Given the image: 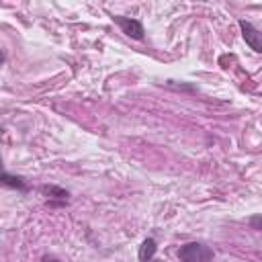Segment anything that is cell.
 <instances>
[{"mask_svg":"<svg viewBox=\"0 0 262 262\" xmlns=\"http://www.w3.org/2000/svg\"><path fill=\"white\" fill-rule=\"evenodd\" d=\"M239 29H242L244 41H246L254 51L262 53V33H260L252 23H248V20H244V18H239Z\"/></svg>","mask_w":262,"mask_h":262,"instance_id":"obj_3","label":"cell"},{"mask_svg":"<svg viewBox=\"0 0 262 262\" xmlns=\"http://www.w3.org/2000/svg\"><path fill=\"white\" fill-rule=\"evenodd\" d=\"M41 190H43L45 194L53 196V199H59V201H63V203H66V201H68V196H70V192H68L66 188H59V186H53V184H51V186H43Z\"/></svg>","mask_w":262,"mask_h":262,"instance_id":"obj_6","label":"cell"},{"mask_svg":"<svg viewBox=\"0 0 262 262\" xmlns=\"http://www.w3.org/2000/svg\"><path fill=\"white\" fill-rule=\"evenodd\" d=\"M41 262H59V260H57L55 256H43V260H41Z\"/></svg>","mask_w":262,"mask_h":262,"instance_id":"obj_8","label":"cell"},{"mask_svg":"<svg viewBox=\"0 0 262 262\" xmlns=\"http://www.w3.org/2000/svg\"><path fill=\"white\" fill-rule=\"evenodd\" d=\"M2 184L10 186V188H16V190H20V192H27V190H29L27 182H25L20 176H12V174H8V172L2 174Z\"/></svg>","mask_w":262,"mask_h":262,"instance_id":"obj_5","label":"cell"},{"mask_svg":"<svg viewBox=\"0 0 262 262\" xmlns=\"http://www.w3.org/2000/svg\"><path fill=\"white\" fill-rule=\"evenodd\" d=\"M156 250H158L156 239H154V237H147V239H143V242H141L137 256H139V260H141V262H149V260L156 256Z\"/></svg>","mask_w":262,"mask_h":262,"instance_id":"obj_4","label":"cell"},{"mask_svg":"<svg viewBox=\"0 0 262 262\" xmlns=\"http://www.w3.org/2000/svg\"><path fill=\"white\" fill-rule=\"evenodd\" d=\"M113 20L121 27V31L127 35V37H131V39H137V41H141L143 39V25H141V20H137V18H129V16H119V14H115L113 16Z\"/></svg>","mask_w":262,"mask_h":262,"instance_id":"obj_2","label":"cell"},{"mask_svg":"<svg viewBox=\"0 0 262 262\" xmlns=\"http://www.w3.org/2000/svg\"><path fill=\"white\" fill-rule=\"evenodd\" d=\"M250 227H252V229H260V231H262V213H258V215H252V217H250Z\"/></svg>","mask_w":262,"mask_h":262,"instance_id":"obj_7","label":"cell"},{"mask_svg":"<svg viewBox=\"0 0 262 262\" xmlns=\"http://www.w3.org/2000/svg\"><path fill=\"white\" fill-rule=\"evenodd\" d=\"M178 260L180 262H211L213 260V250L201 242H188L180 246L178 250Z\"/></svg>","mask_w":262,"mask_h":262,"instance_id":"obj_1","label":"cell"}]
</instances>
